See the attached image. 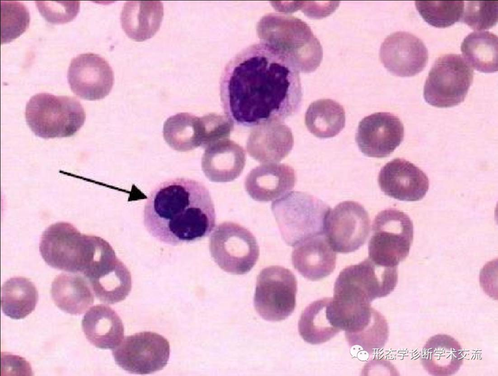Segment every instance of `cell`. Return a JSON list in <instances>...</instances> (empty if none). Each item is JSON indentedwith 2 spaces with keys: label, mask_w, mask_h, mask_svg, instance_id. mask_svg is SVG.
<instances>
[{
  "label": "cell",
  "mask_w": 498,
  "mask_h": 376,
  "mask_svg": "<svg viewBox=\"0 0 498 376\" xmlns=\"http://www.w3.org/2000/svg\"><path fill=\"white\" fill-rule=\"evenodd\" d=\"M299 73L291 56L273 43L261 41L244 49L227 63L220 78L225 115L247 127L294 115L302 101Z\"/></svg>",
  "instance_id": "obj_1"
},
{
  "label": "cell",
  "mask_w": 498,
  "mask_h": 376,
  "mask_svg": "<svg viewBox=\"0 0 498 376\" xmlns=\"http://www.w3.org/2000/svg\"><path fill=\"white\" fill-rule=\"evenodd\" d=\"M143 218L144 227L153 238L174 246L208 236L216 223L208 189L199 181L185 178L157 186L147 198Z\"/></svg>",
  "instance_id": "obj_2"
},
{
  "label": "cell",
  "mask_w": 498,
  "mask_h": 376,
  "mask_svg": "<svg viewBox=\"0 0 498 376\" xmlns=\"http://www.w3.org/2000/svg\"><path fill=\"white\" fill-rule=\"evenodd\" d=\"M109 244L100 237L82 233L70 222H60L45 230L39 248L42 258L50 267L83 274Z\"/></svg>",
  "instance_id": "obj_3"
},
{
  "label": "cell",
  "mask_w": 498,
  "mask_h": 376,
  "mask_svg": "<svg viewBox=\"0 0 498 376\" xmlns=\"http://www.w3.org/2000/svg\"><path fill=\"white\" fill-rule=\"evenodd\" d=\"M271 210L282 237L295 246L309 238L325 234L330 207L305 192L289 191L272 203Z\"/></svg>",
  "instance_id": "obj_4"
},
{
  "label": "cell",
  "mask_w": 498,
  "mask_h": 376,
  "mask_svg": "<svg viewBox=\"0 0 498 376\" xmlns=\"http://www.w3.org/2000/svg\"><path fill=\"white\" fill-rule=\"evenodd\" d=\"M26 122L37 136L48 139L74 135L83 125L85 110L76 98L40 93L26 104Z\"/></svg>",
  "instance_id": "obj_5"
},
{
  "label": "cell",
  "mask_w": 498,
  "mask_h": 376,
  "mask_svg": "<svg viewBox=\"0 0 498 376\" xmlns=\"http://www.w3.org/2000/svg\"><path fill=\"white\" fill-rule=\"evenodd\" d=\"M233 130V123L226 116L209 113L197 117L182 112L166 120L163 137L172 149L184 152L199 147L206 149L219 140L228 138Z\"/></svg>",
  "instance_id": "obj_6"
},
{
  "label": "cell",
  "mask_w": 498,
  "mask_h": 376,
  "mask_svg": "<svg viewBox=\"0 0 498 376\" xmlns=\"http://www.w3.org/2000/svg\"><path fill=\"white\" fill-rule=\"evenodd\" d=\"M368 244L369 257L382 265L397 266L408 256L413 239V225L404 212L387 208L375 217Z\"/></svg>",
  "instance_id": "obj_7"
},
{
  "label": "cell",
  "mask_w": 498,
  "mask_h": 376,
  "mask_svg": "<svg viewBox=\"0 0 498 376\" xmlns=\"http://www.w3.org/2000/svg\"><path fill=\"white\" fill-rule=\"evenodd\" d=\"M397 282V266L382 265L368 257L340 272L335 283L334 295L357 303L371 304L374 300L390 294Z\"/></svg>",
  "instance_id": "obj_8"
},
{
  "label": "cell",
  "mask_w": 498,
  "mask_h": 376,
  "mask_svg": "<svg viewBox=\"0 0 498 376\" xmlns=\"http://www.w3.org/2000/svg\"><path fill=\"white\" fill-rule=\"evenodd\" d=\"M471 67L460 54H446L434 62L426 79L423 95L430 105L452 107L463 102L473 82Z\"/></svg>",
  "instance_id": "obj_9"
},
{
  "label": "cell",
  "mask_w": 498,
  "mask_h": 376,
  "mask_svg": "<svg viewBox=\"0 0 498 376\" xmlns=\"http://www.w3.org/2000/svg\"><path fill=\"white\" fill-rule=\"evenodd\" d=\"M211 256L223 271L234 274L248 273L256 263L260 250L256 238L238 223L224 222L211 235Z\"/></svg>",
  "instance_id": "obj_10"
},
{
  "label": "cell",
  "mask_w": 498,
  "mask_h": 376,
  "mask_svg": "<svg viewBox=\"0 0 498 376\" xmlns=\"http://www.w3.org/2000/svg\"><path fill=\"white\" fill-rule=\"evenodd\" d=\"M297 281L289 269L278 265L264 268L257 278L254 307L264 319L284 320L296 307Z\"/></svg>",
  "instance_id": "obj_11"
},
{
  "label": "cell",
  "mask_w": 498,
  "mask_h": 376,
  "mask_svg": "<svg viewBox=\"0 0 498 376\" xmlns=\"http://www.w3.org/2000/svg\"><path fill=\"white\" fill-rule=\"evenodd\" d=\"M166 339L153 332L128 336L112 350L116 364L131 374L147 375L162 370L170 357Z\"/></svg>",
  "instance_id": "obj_12"
},
{
  "label": "cell",
  "mask_w": 498,
  "mask_h": 376,
  "mask_svg": "<svg viewBox=\"0 0 498 376\" xmlns=\"http://www.w3.org/2000/svg\"><path fill=\"white\" fill-rule=\"evenodd\" d=\"M370 216L364 206L353 201L338 204L328 215L325 235L335 251H355L366 241L370 231Z\"/></svg>",
  "instance_id": "obj_13"
},
{
  "label": "cell",
  "mask_w": 498,
  "mask_h": 376,
  "mask_svg": "<svg viewBox=\"0 0 498 376\" xmlns=\"http://www.w3.org/2000/svg\"><path fill=\"white\" fill-rule=\"evenodd\" d=\"M68 81L73 93L90 101L102 99L109 94L114 83L113 69L98 54L86 53L73 58L68 70Z\"/></svg>",
  "instance_id": "obj_14"
},
{
  "label": "cell",
  "mask_w": 498,
  "mask_h": 376,
  "mask_svg": "<svg viewBox=\"0 0 498 376\" xmlns=\"http://www.w3.org/2000/svg\"><path fill=\"white\" fill-rule=\"evenodd\" d=\"M96 297L114 304L123 301L130 293L132 279L126 266L110 247L83 274Z\"/></svg>",
  "instance_id": "obj_15"
},
{
  "label": "cell",
  "mask_w": 498,
  "mask_h": 376,
  "mask_svg": "<svg viewBox=\"0 0 498 376\" xmlns=\"http://www.w3.org/2000/svg\"><path fill=\"white\" fill-rule=\"evenodd\" d=\"M404 137V125L397 116L389 112H377L359 122L356 141L365 155L383 158L389 156Z\"/></svg>",
  "instance_id": "obj_16"
},
{
  "label": "cell",
  "mask_w": 498,
  "mask_h": 376,
  "mask_svg": "<svg viewBox=\"0 0 498 376\" xmlns=\"http://www.w3.org/2000/svg\"><path fill=\"white\" fill-rule=\"evenodd\" d=\"M379 56L384 67L392 74L410 77L426 67L428 51L421 39L405 32L390 34L382 43Z\"/></svg>",
  "instance_id": "obj_17"
},
{
  "label": "cell",
  "mask_w": 498,
  "mask_h": 376,
  "mask_svg": "<svg viewBox=\"0 0 498 376\" xmlns=\"http://www.w3.org/2000/svg\"><path fill=\"white\" fill-rule=\"evenodd\" d=\"M377 181L385 195L400 201H419L429 186L428 178L423 171L401 158L386 164L379 171Z\"/></svg>",
  "instance_id": "obj_18"
},
{
  "label": "cell",
  "mask_w": 498,
  "mask_h": 376,
  "mask_svg": "<svg viewBox=\"0 0 498 376\" xmlns=\"http://www.w3.org/2000/svg\"><path fill=\"white\" fill-rule=\"evenodd\" d=\"M293 145L291 130L282 121L269 122L256 126L247 141L248 154L262 163L280 162L289 154Z\"/></svg>",
  "instance_id": "obj_19"
},
{
  "label": "cell",
  "mask_w": 498,
  "mask_h": 376,
  "mask_svg": "<svg viewBox=\"0 0 498 376\" xmlns=\"http://www.w3.org/2000/svg\"><path fill=\"white\" fill-rule=\"evenodd\" d=\"M296 176L292 167L285 164L260 165L248 173L245 188L254 200L267 202L289 192L295 186Z\"/></svg>",
  "instance_id": "obj_20"
},
{
  "label": "cell",
  "mask_w": 498,
  "mask_h": 376,
  "mask_svg": "<svg viewBox=\"0 0 498 376\" xmlns=\"http://www.w3.org/2000/svg\"><path fill=\"white\" fill-rule=\"evenodd\" d=\"M291 259L294 268L302 275L316 281L334 271L337 255L324 234L309 238L295 245Z\"/></svg>",
  "instance_id": "obj_21"
},
{
  "label": "cell",
  "mask_w": 498,
  "mask_h": 376,
  "mask_svg": "<svg viewBox=\"0 0 498 376\" xmlns=\"http://www.w3.org/2000/svg\"><path fill=\"white\" fill-rule=\"evenodd\" d=\"M201 159L202 170L209 180L232 181L242 173L246 162L244 148L228 138L219 140L206 149Z\"/></svg>",
  "instance_id": "obj_22"
},
{
  "label": "cell",
  "mask_w": 498,
  "mask_h": 376,
  "mask_svg": "<svg viewBox=\"0 0 498 376\" xmlns=\"http://www.w3.org/2000/svg\"><path fill=\"white\" fill-rule=\"evenodd\" d=\"M298 330L303 340L312 344L327 342L342 330L333 298L320 299L307 306L301 315Z\"/></svg>",
  "instance_id": "obj_23"
},
{
  "label": "cell",
  "mask_w": 498,
  "mask_h": 376,
  "mask_svg": "<svg viewBox=\"0 0 498 376\" xmlns=\"http://www.w3.org/2000/svg\"><path fill=\"white\" fill-rule=\"evenodd\" d=\"M82 326L88 341L96 347L114 349L122 342L124 327L118 314L110 307L97 305L84 315Z\"/></svg>",
  "instance_id": "obj_24"
},
{
  "label": "cell",
  "mask_w": 498,
  "mask_h": 376,
  "mask_svg": "<svg viewBox=\"0 0 498 376\" xmlns=\"http://www.w3.org/2000/svg\"><path fill=\"white\" fill-rule=\"evenodd\" d=\"M163 16V5L160 1H128L121 13V26L128 37L142 42L157 33Z\"/></svg>",
  "instance_id": "obj_25"
},
{
  "label": "cell",
  "mask_w": 498,
  "mask_h": 376,
  "mask_svg": "<svg viewBox=\"0 0 498 376\" xmlns=\"http://www.w3.org/2000/svg\"><path fill=\"white\" fill-rule=\"evenodd\" d=\"M463 361V351L459 342L445 334L430 337L421 354V364L432 376H446L456 373Z\"/></svg>",
  "instance_id": "obj_26"
},
{
  "label": "cell",
  "mask_w": 498,
  "mask_h": 376,
  "mask_svg": "<svg viewBox=\"0 0 498 376\" xmlns=\"http://www.w3.org/2000/svg\"><path fill=\"white\" fill-rule=\"evenodd\" d=\"M51 292L55 305L71 315L83 313L94 302L88 281L78 274L58 275L52 282Z\"/></svg>",
  "instance_id": "obj_27"
},
{
  "label": "cell",
  "mask_w": 498,
  "mask_h": 376,
  "mask_svg": "<svg viewBox=\"0 0 498 376\" xmlns=\"http://www.w3.org/2000/svg\"><path fill=\"white\" fill-rule=\"evenodd\" d=\"M38 300L36 287L25 277L11 278L1 287V310L11 319L19 320L25 318L34 310Z\"/></svg>",
  "instance_id": "obj_28"
},
{
  "label": "cell",
  "mask_w": 498,
  "mask_h": 376,
  "mask_svg": "<svg viewBox=\"0 0 498 376\" xmlns=\"http://www.w3.org/2000/svg\"><path fill=\"white\" fill-rule=\"evenodd\" d=\"M308 131L321 138L338 135L345 124L344 108L338 103L329 99H320L312 103L304 116Z\"/></svg>",
  "instance_id": "obj_29"
},
{
  "label": "cell",
  "mask_w": 498,
  "mask_h": 376,
  "mask_svg": "<svg viewBox=\"0 0 498 376\" xmlns=\"http://www.w3.org/2000/svg\"><path fill=\"white\" fill-rule=\"evenodd\" d=\"M461 50L467 63L476 70L493 73L498 70V38L488 31L473 32L463 39Z\"/></svg>",
  "instance_id": "obj_30"
},
{
  "label": "cell",
  "mask_w": 498,
  "mask_h": 376,
  "mask_svg": "<svg viewBox=\"0 0 498 376\" xmlns=\"http://www.w3.org/2000/svg\"><path fill=\"white\" fill-rule=\"evenodd\" d=\"M415 7L423 19L437 28L449 27L462 18L464 1H415Z\"/></svg>",
  "instance_id": "obj_31"
},
{
  "label": "cell",
  "mask_w": 498,
  "mask_h": 376,
  "mask_svg": "<svg viewBox=\"0 0 498 376\" xmlns=\"http://www.w3.org/2000/svg\"><path fill=\"white\" fill-rule=\"evenodd\" d=\"M389 334L386 319L376 310L370 321L361 330L345 338L351 347L359 346L371 354L384 346Z\"/></svg>",
  "instance_id": "obj_32"
},
{
  "label": "cell",
  "mask_w": 498,
  "mask_h": 376,
  "mask_svg": "<svg viewBox=\"0 0 498 376\" xmlns=\"http://www.w3.org/2000/svg\"><path fill=\"white\" fill-rule=\"evenodd\" d=\"M1 44L10 42L28 29L30 13L27 7L18 1H1Z\"/></svg>",
  "instance_id": "obj_33"
},
{
  "label": "cell",
  "mask_w": 498,
  "mask_h": 376,
  "mask_svg": "<svg viewBox=\"0 0 498 376\" xmlns=\"http://www.w3.org/2000/svg\"><path fill=\"white\" fill-rule=\"evenodd\" d=\"M497 0L467 1L461 21L473 30L481 31L495 25L498 18Z\"/></svg>",
  "instance_id": "obj_34"
},
{
  "label": "cell",
  "mask_w": 498,
  "mask_h": 376,
  "mask_svg": "<svg viewBox=\"0 0 498 376\" xmlns=\"http://www.w3.org/2000/svg\"><path fill=\"white\" fill-rule=\"evenodd\" d=\"M35 3L42 17L53 24L71 21L80 10L79 1H36Z\"/></svg>",
  "instance_id": "obj_35"
},
{
  "label": "cell",
  "mask_w": 498,
  "mask_h": 376,
  "mask_svg": "<svg viewBox=\"0 0 498 376\" xmlns=\"http://www.w3.org/2000/svg\"><path fill=\"white\" fill-rule=\"evenodd\" d=\"M337 2H306L303 12L309 17L320 18L329 15L335 10L338 4L333 5Z\"/></svg>",
  "instance_id": "obj_36"
}]
</instances>
